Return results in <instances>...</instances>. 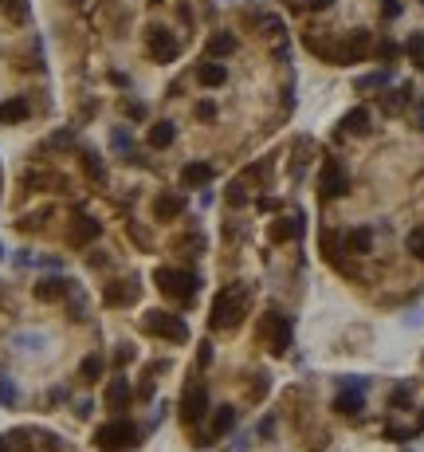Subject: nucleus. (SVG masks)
Wrapping results in <instances>:
<instances>
[{
    "label": "nucleus",
    "mask_w": 424,
    "mask_h": 452,
    "mask_svg": "<svg viewBox=\"0 0 424 452\" xmlns=\"http://www.w3.org/2000/svg\"><path fill=\"white\" fill-rule=\"evenodd\" d=\"M126 114H130V118H142V114H145V106H138V103H126Z\"/></svg>",
    "instance_id": "nucleus-37"
},
{
    "label": "nucleus",
    "mask_w": 424,
    "mask_h": 452,
    "mask_svg": "<svg viewBox=\"0 0 424 452\" xmlns=\"http://www.w3.org/2000/svg\"><path fill=\"white\" fill-rule=\"evenodd\" d=\"M236 48H240V43H236V35H232V32H216L208 40V48H204V60H228Z\"/></svg>",
    "instance_id": "nucleus-12"
},
{
    "label": "nucleus",
    "mask_w": 424,
    "mask_h": 452,
    "mask_svg": "<svg viewBox=\"0 0 424 452\" xmlns=\"http://www.w3.org/2000/svg\"><path fill=\"white\" fill-rule=\"evenodd\" d=\"M420 425H424V413H420Z\"/></svg>",
    "instance_id": "nucleus-42"
},
{
    "label": "nucleus",
    "mask_w": 424,
    "mask_h": 452,
    "mask_svg": "<svg viewBox=\"0 0 424 452\" xmlns=\"http://www.w3.org/2000/svg\"><path fill=\"white\" fill-rule=\"evenodd\" d=\"M94 444L99 448H130V444H138V425L134 421H126V417H118V421H111V425H102L99 433H94Z\"/></svg>",
    "instance_id": "nucleus-4"
},
{
    "label": "nucleus",
    "mask_w": 424,
    "mask_h": 452,
    "mask_svg": "<svg viewBox=\"0 0 424 452\" xmlns=\"http://www.w3.org/2000/svg\"><path fill=\"white\" fill-rule=\"evenodd\" d=\"M32 114V106L24 99H9V103H0V126H9V122H24Z\"/></svg>",
    "instance_id": "nucleus-21"
},
{
    "label": "nucleus",
    "mask_w": 424,
    "mask_h": 452,
    "mask_svg": "<svg viewBox=\"0 0 424 452\" xmlns=\"http://www.w3.org/2000/svg\"><path fill=\"white\" fill-rule=\"evenodd\" d=\"M397 52H401L397 43H389V40H385L381 48H377V60H393V55H397Z\"/></svg>",
    "instance_id": "nucleus-31"
},
{
    "label": "nucleus",
    "mask_w": 424,
    "mask_h": 452,
    "mask_svg": "<svg viewBox=\"0 0 424 452\" xmlns=\"http://www.w3.org/2000/svg\"><path fill=\"white\" fill-rule=\"evenodd\" d=\"M342 130H346V134H369V111H365V106H354V111L342 118Z\"/></svg>",
    "instance_id": "nucleus-23"
},
{
    "label": "nucleus",
    "mask_w": 424,
    "mask_h": 452,
    "mask_svg": "<svg viewBox=\"0 0 424 452\" xmlns=\"http://www.w3.org/2000/svg\"><path fill=\"white\" fill-rule=\"evenodd\" d=\"M142 326H145V334H157V338H165V342H185L189 338L185 319L169 315V311H145Z\"/></svg>",
    "instance_id": "nucleus-3"
},
{
    "label": "nucleus",
    "mask_w": 424,
    "mask_h": 452,
    "mask_svg": "<svg viewBox=\"0 0 424 452\" xmlns=\"http://www.w3.org/2000/svg\"><path fill=\"white\" fill-rule=\"evenodd\" d=\"M240 319H244V299L236 291H221V295L212 299V315H208L212 331H232Z\"/></svg>",
    "instance_id": "nucleus-2"
},
{
    "label": "nucleus",
    "mask_w": 424,
    "mask_h": 452,
    "mask_svg": "<svg viewBox=\"0 0 424 452\" xmlns=\"http://www.w3.org/2000/svg\"><path fill=\"white\" fill-rule=\"evenodd\" d=\"M244 181H236V185H232V193H228V201H232V205H244Z\"/></svg>",
    "instance_id": "nucleus-32"
},
{
    "label": "nucleus",
    "mask_w": 424,
    "mask_h": 452,
    "mask_svg": "<svg viewBox=\"0 0 424 452\" xmlns=\"http://www.w3.org/2000/svg\"><path fill=\"white\" fill-rule=\"evenodd\" d=\"M295 236H303V216H283L272 224V240L275 244H291Z\"/></svg>",
    "instance_id": "nucleus-13"
},
{
    "label": "nucleus",
    "mask_w": 424,
    "mask_h": 452,
    "mask_svg": "<svg viewBox=\"0 0 424 452\" xmlns=\"http://www.w3.org/2000/svg\"><path fill=\"white\" fill-rule=\"evenodd\" d=\"M138 291H142L138 280H118L102 291V303H106V307H130V303H138Z\"/></svg>",
    "instance_id": "nucleus-9"
},
{
    "label": "nucleus",
    "mask_w": 424,
    "mask_h": 452,
    "mask_svg": "<svg viewBox=\"0 0 424 452\" xmlns=\"http://www.w3.org/2000/svg\"><path fill=\"white\" fill-rule=\"evenodd\" d=\"M83 170L91 173L94 181H102V162H99V154H94V150H83Z\"/></svg>",
    "instance_id": "nucleus-28"
},
{
    "label": "nucleus",
    "mask_w": 424,
    "mask_h": 452,
    "mask_svg": "<svg viewBox=\"0 0 424 452\" xmlns=\"http://www.w3.org/2000/svg\"><path fill=\"white\" fill-rule=\"evenodd\" d=\"M346 170H342L338 158H330V162L323 165V177H318V193H323V201H334V197H346Z\"/></svg>",
    "instance_id": "nucleus-7"
},
{
    "label": "nucleus",
    "mask_w": 424,
    "mask_h": 452,
    "mask_svg": "<svg viewBox=\"0 0 424 452\" xmlns=\"http://www.w3.org/2000/svg\"><path fill=\"white\" fill-rule=\"evenodd\" d=\"M145 43H150V55L157 63H169V60H177V52H181V43H177V35L169 32V28H145Z\"/></svg>",
    "instance_id": "nucleus-5"
},
{
    "label": "nucleus",
    "mask_w": 424,
    "mask_h": 452,
    "mask_svg": "<svg viewBox=\"0 0 424 452\" xmlns=\"http://www.w3.org/2000/svg\"><path fill=\"white\" fill-rule=\"evenodd\" d=\"M71 291V283L63 280V275H43L40 283H35V299L40 303H55V299H63Z\"/></svg>",
    "instance_id": "nucleus-11"
},
{
    "label": "nucleus",
    "mask_w": 424,
    "mask_h": 452,
    "mask_svg": "<svg viewBox=\"0 0 424 452\" xmlns=\"http://www.w3.org/2000/svg\"><path fill=\"white\" fill-rule=\"evenodd\" d=\"M362 405H365V397H362V390H354V385H346V390H342L338 397H334V409L346 413V417L362 413Z\"/></svg>",
    "instance_id": "nucleus-17"
},
{
    "label": "nucleus",
    "mask_w": 424,
    "mask_h": 452,
    "mask_svg": "<svg viewBox=\"0 0 424 452\" xmlns=\"http://www.w3.org/2000/svg\"><path fill=\"white\" fill-rule=\"evenodd\" d=\"M342 248H346L350 256H365V252L374 248V232H369V228H354V232H346Z\"/></svg>",
    "instance_id": "nucleus-16"
},
{
    "label": "nucleus",
    "mask_w": 424,
    "mask_h": 452,
    "mask_svg": "<svg viewBox=\"0 0 424 452\" xmlns=\"http://www.w3.org/2000/svg\"><path fill=\"white\" fill-rule=\"evenodd\" d=\"M393 16H401V4L397 0H385V20H393Z\"/></svg>",
    "instance_id": "nucleus-35"
},
{
    "label": "nucleus",
    "mask_w": 424,
    "mask_h": 452,
    "mask_svg": "<svg viewBox=\"0 0 424 452\" xmlns=\"http://www.w3.org/2000/svg\"><path fill=\"white\" fill-rule=\"evenodd\" d=\"M408 252H413L416 260H424V228H413V232H408Z\"/></svg>",
    "instance_id": "nucleus-29"
},
{
    "label": "nucleus",
    "mask_w": 424,
    "mask_h": 452,
    "mask_svg": "<svg viewBox=\"0 0 424 452\" xmlns=\"http://www.w3.org/2000/svg\"><path fill=\"white\" fill-rule=\"evenodd\" d=\"M204 413H208V390H204L201 382H189L185 397H181V421L193 425V421H201Z\"/></svg>",
    "instance_id": "nucleus-8"
},
{
    "label": "nucleus",
    "mask_w": 424,
    "mask_h": 452,
    "mask_svg": "<svg viewBox=\"0 0 424 452\" xmlns=\"http://www.w3.org/2000/svg\"><path fill=\"white\" fill-rule=\"evenodd\" d=\"M0 401H9V405L16 401V390H12V385L4 382V377H0Z\"/></svg>",
    "instance_id": "nucleus-33"
},
{
    "label": "nucleus",
    "mask_w": 424,
    "mask_h": 452,
    "mask_svg": "<svg viewBox=\"0 0 424 452\" xmlns=\"http://www.w3.org/2000/svg\"><path fill=\"white\" fill-rule=\"evenodd\" d=\"M323 256L330 260V264L342 268V240L334 236V232H323Z\"/></svg>",
    "instance_id": "nucleus-26"
},
{
    "label": "nucleus",
    "mask_w": 424,
    "mask_h": 452,
    "mask_svg": "<svg viewBox=\"0 0 424 452\" xmlns=\"http://www.w3.org/2000/svg\"><path fill=\"white\" fill-rule=\"evenodd\" d=\"M102 236V224L99 221H91V216H79L75 224H71V232H67V240H71V248H83V244H94V240Z\"/></svg>",
    "instance_id": "nucleus-10"
},
{
    "label": "nucleus",
    "mask_w": 424,
    "mask_h": 452,
    "mask_svg": "<svg viewBox=\"0 0 424 452\" xmlns=\"http://www.w3.org/2000/svg\"><path fill=\"white\" fill-rule=\"evenodd\" d=\"M177 213H181V197L177 193H157L153 197V216H157V221H173Z\"/></svg>",
    "instance_id": "nucleus-19"
},
{
    "label": "nucleus",
    "mask_w": 424,
    "mask_h": 452,
    "mask_svg": "<svg viewBox=\"0 0 424 452\" xmlns=\"http://www.w3.org/2000/svg\"><path fill=\"white\" fill-rule=\"evenodd\" d=\"M263 338L272 342V354H287L291 346V319L279 315V311H267V319H263Z\"/></svg>",
    "instance_id": "nucleus-6"
},
{
    "label": "nucleus",
    "mask_w": 424,
    "mask_h": 452,
    "mask_svg": "<svg viewBox=\"0 0 424 452\" xmlns=\"http://www.w3.org/2000/svg\"><path fill=\"white\" fill-rule=\"evenodd\" d=\"M330 4H334V0H311V9H314V12H323V9H330Z\"/></svg>",
    "instance_id": "nucleus-39"
},
{
    "label": "nucleus",
    "mask_w": 424,
    "mask_h": 452,
    "mask_svg": "<svg viewBox=\"0 0 424 452\" xmlns=\"http://www.w3.org/2000/svg\"><path fill=\"white\" fill-rule=\"evenodd\" d=\"M416 126L424 130V106H420V111H416Z\"/></svg>",
    "instance_id": "nucleus-41"
},
{
    "label": "nucleus",
    "mask_w": 424,
    "mask_h": 452,
    "mask_svg": "<svg viewBox=\"0 0 424 452\" xmlns=\"http://www.w3.org/2000/svg\"><path fill=\"white\" fill-rule=\"evenodd\" d=\"M208 362H212V346L204 342V346H201V366H208Z\"/></svg>",
    "instance_id": "nucleus-38"
},
{
    "label": "nucleus",
    "mask_w": 424,
    "mask_h": 452,
    "mask_svg": "<svg viewBox=\"0 0 424 452\" xmlns=\"http://www.w3.org/2000/svg\"><path fill=\"white\" fill-rule=\"evenodd\" d=\"M153 280H157L162 295L177 299V303H189V299L196 295V287H201V280H196L193 272H177V268H157V272H153Z\"/></svg>",
    "instance_id": "nucleus-1"
},
{
    "label": "nucleus",
    "mask_w": 424,
    "mask_h": 452,
    "mask_svg": "<svg viewBox=\"0 0 424 452\" xmlns=\"http://www.w3.org/2000/svg\"><path fill=\"white\" fill-rule=\"evenodd\" d=\"M236 405H221V409H216V417H212V429H208V436L212 441H216V436H228L232 429H236Z\"/></svg>",
    "instance_id": "nucleus-14"
},
{
    "label": "nucleus",
    "mask_w": 424,
    "mask_h": 452,
    "mask_svg": "<svg viewBox=\"0 0 424 452\" xmlns=\"http://www.w3.org/2000/svg\"><path fill=\"white\" fill-rule=\"evenodd\" d=\"M408 401H413V390H408V385H401V390L389 393V405H393V409H397V405H408Z\"/></svg>",
    "instance_id": "nucleus-30"
},
{
    "label": "nucleus",
    "mask_w": 424,
    "mask_h": 452,
    "mask_svg": "<svg viewBox=\"0 0 424 452\" xmlns=\"http://www.w3.org/2000/svg\"><path fill=\"white\" fill-rule=\"evenodd\" d=\"M196 79H201L204 87H221V83H228V67H224L221 60H204L201 71H196Z\"/></svg>",
    "instance_id": "nucleus-18"
},
{
    "label": "nucleus",
    "mask_w": 424,
    "mask_h": 452,
    "mask_svg": "<svg viewBox=\"0 0 424 452\" xmlns=\"http://www.w3.org/2000/svg\"><path fill=\"white\" fill-rule=\"evenodd\" d=\"M102 397H106V405H111V409H126V405H130V382H126V377H114V382L106 385V393H102Z\"/></svg>",
    "instance_id": "nucleus-20"
},
{
    "label": "nucleus",
    "mask_w": 424,
    "mask_h": 452,
    "mask_svg": "<svg viewBox=\"0 0 424 452\" xmlns=\"http://www.w3.org/2000/svg\"><path fill=\"white\" fill-rule=\"evenodd\" d=\"M173 138H177V126H173V122H153L150 126V145L153 150H169Z\"/></svg>",
    "instance_id": "nucleus-22"
},
{
    "label": "nucleus",
    "mask_w": 424,
    "mask_h": 452,
    "mask_svg": "<svg viewBox=\"0 0 424 452\" xmlns=\"http://www.w3.org/2000/svg\"><path fill=\"white\" fill-rule=\"evenodd\" d=\"M102 370H106V358L102 354H87L83 366H79V377L83 382H102Z\"/></svg>",
    "instance_id": "nucleus-24"
},
{
    "label": "nucleus",
    "mask_w": 424,
    "mask_h": 452,
    "mask_svg": "<svg viewBox=\"0 0 424 452\" xmlns=\"http://www.w3.org/2000/svg\"><path fill=\"white\" fill-rule=\"evenodd\" d=\"M212 114H216V106H212V103H201V106H196V118H212Z\"/></svg>",
    "instance_id": "nucleus-36"
},
{
    "label": "nucleus",
    "mask_w": 424,
    "mask_h": 452,
    "mask_svg": "<svg viewBox=\"0 0 424 452\" xmlns=\"http://www.w3.org/2000/svg\"><path fill=\"white\" fill-rule=\"evenodd\" d=\"M385 83H389V75H385V71H377V75H362L354 87L365 94V91H377V87H385Z\"/></svg>",
    "instance_id": "nucleus-27"
},
{
    "label": "nucleus",
    "mask_w": 424,
    "mask_h": 452,
    "mask_svg": "<svg viewBox=\"0 0 424 452\" xmlns=\"http://www.w3.org/2000/svg\"><path fill=\"white\" fill-rule=\"evenodd\" d=\"M413 103V87H401V91H389L385 94V114H397Z\"/></svg>",
    "instance_id": "nucleus-25"
},
{
    "label": "nucleus",
    "mask_w": 424,
    "mask_h": 452,
    "mask_svg": "<svg viewBox=\"0 0 424 452\" xmlns=\"http://www.w3.org/2000/svg\"><path fill=\"white\" fill-rule=\"evenodd\" d=\"M111 142H114V145H118V150H126V145H130V138H126V130H114V134H111Z\"/></svg>",
    "instance_id": "nucleus-34"
},
{
    "label": "nucleus",
    "mask_w": 424,
    "mask_h": 452,
    "mask_svg": "<svg viewBox=\"0 0 424 452\" xmlns=\"http://www.w3.org/2000/svg\"><path fill=\"white\" fill-rule=\"evenodd\" d=\"M0 452H12V436H0Z\"/></svg>",
    "instance_id": "nucleus-40"
},
{
    "label": "nucleus",
    "mask_w": 424,
    "mask_h": 452,
    "mask_svg": "<svg viewBox=\"0 0 424 452\" xmlns=\"http://www.w3.org/2000/svg\"><path fill=\"white\" fill-rule=\"evenodd\" d=\"M181 181H185V189H201L212 181V165L208 162H189L185 170H181Z\"/></svg>",
    "instance_id": "nucleus-15"
}]
</instances>
